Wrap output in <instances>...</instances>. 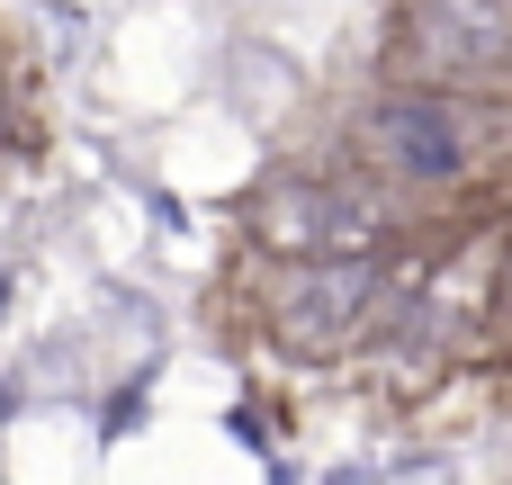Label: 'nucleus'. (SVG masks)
Returning a JSON list of instances; mask_svg holds the SVG:
<instances>
[{"label":"nucleus","mask_w":512,"mask_h":485,"mask_svg":"<svg viewBox=\"0 0 512 485\" xmlns=\"http://www.w3.org/2000/svg\"><path fill=\"white\" fill-rule=\"evenodd\" d=\"M495 297L512 306V243H504V270H495Z\"/></svg>","instance_id":"3"},{"label":"nucleus","mask_w":512,"mask_h":485,"mask_svg":"<svg viewBox=\"0 0 512 485\" xmlns=\"http://www.w3.org/2000/svg\"><path fill=\"white\" fill-rule=\"evenodd\" d=\"M261 261H369L387 252V180L378 171H270L252 198Z\"/></svg>","instance_id":"2"},{"label":"nucleus","mask_w":512,"mask_h":485,"mask_svg":"<svg viewBox=\"0 0 512 485\" xmlns=\"http://www.w3.org/2000/svg\"><path fill=\"white\" fill-rule=\"evenodd\" d=\"M486 135L495 117L459 90V81H414V90H378L369 117L351 126L360 171H378L405 198H450L486 171Z\"/></svg>","instance_id":"1"}]
</instances>
